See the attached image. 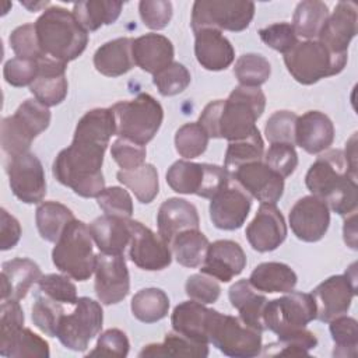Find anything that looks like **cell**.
Returning <instances> with one entry per match:
<instances>
[{
  "label": "cell",
  "instance_id": "1",
  "mask_svg": "<svg viewBox=\"0 0 358 358\" xmlns=\"http://www.w3.org/2000/svg\"><path fill=\"white\" fill-rule=\"evenodd\" d=\"M115 136L113 113L109 108L88 110L77 123L71 144L62 150L52 166L55 179L81 197H98L105 189L103 154Z\"/></svg>",
  "mask_w": 358,
  "mask_h": 358
},
{
  "label": "cell",
  "instance_id": "2",
  "mask_svg": "<svg viewBox=\"0 0 358 358\" xmlns=\"http://www.w3.org/2000/svg\"><path fill=\"white\" fill-rule=\"evenodd\" d=\"M266 106V96L259 87L238 85L227 99H217L206 105L199 124L208 137L225 138L229 143L243 140L256 130V120Z\"/></svg>",
  "mask_w": 358,
  "mask_h": 358
},
{
  "label": "cell",
  "instance_id": "3",
  "mask_svg": "<svg viewBox=\"0 0 358 358\" xmlns=\"http://www.w3.org/2000/svg\"><path fill=\"white\" fill-rule=\"evenodd\" d=\"M305 185L338 215L347 217L357 213V171L350 166L343 150L336 148L320 154L306 172Z\"/></svg>",
  "mask_w": 358,
  "mask_h": 358
},
{
  "label": "cell",
  "instance_id": "4",
  "mask_svg": "<svg viewBox=\"0 0 358 358\" xmlns=\"http://www.w3.org/2000/svg\"><path fill=\"white\" fill-rule=\"evenodd\" d=\"M35 29L42 52L66 64L77 59L88 43V32L73 11L59 6L45 10L35 21Z\"/></svg>",
  "mask_w": 358,
  "mask_h": 358
},
{
  "label": "cell",
  "instance_id": "5",
  "mask_svg": "<svg viewBox=\"0 0 358 358\" xmlns=\"http://www.w3.org/2000/svg\"><path fill=\"white\" fill-rule=\"evenodd\" d=\"M109 109L113 113L115 136L144 147L154 138L164 120L161 103L145 92L130 101H119Z\"/></svg>",
  "mask_w": 358,
  "mask_h": 358
},
{
  "label": "cell",
  "instance_id": "6",
  "mask_svg": "<svg viewBox=\"0 0 358 358\" xmlns=\"http://www.w3.org/2000/svg\"><path fill=\"white\" fill-rule=\"evenodd\" d=\"M53 264L59 271L77 281L88 280L94 270L96 255L92 248V236L88 225L73 220L55 242L52 250Z\"/></svg>",
  "mask_w": 358,
  "mask_h": 358
},
{
  "label": "cell",
  "instance_id": "7",
  "mask_svg": "<svg viewBox=\"0 0 358 358\" xmlns=\"http://www.w3.org/2000/svg\"><path fill=\"white\" fill-rule=\"evenodd\" d=\"M50 110L38 99H25L14 112L1 120V148L7 158L29 151L35 137L50 123Z\"/></svg>",
  "mask_w": 358,
  "mask_h": 358
},
{
  "label": "cell",
  "instance_id": "8",
  "mask_svg": "<svg viewBox=\"0 0 358 358\" xmlns=\"http://www.w3.org/2000/svg\"><path fill=\"white\" fill-rule=\"evenodd\" d=\"M347 57L348 55L333 53L322 42L313 39L298 42L284 55V63L298 83L310 85L324 77L341 73L347 64Z\"/></svg>",
  "mask_w": 358,
  "mask_h": 358
},
{
  "label": "cell",
  "instance_id": "9",
  "mask_svg": "<svg viewBox=\"0 0 358 358\" xmlns=\"http://www.w3.org/2000/svg\"><path fill=\"white\" fill-rule=\"evenodd\" d=\"M231 180V173L213 164H197L186 159L173 162L166 172V183L180 194H197L204 199L214 197Z\"/></svg>",
  "mask_w": 358,
  "mask_h": 358
},
{
  "label": "cell",
  "instance_id": "10",
  "mask_svg": "<svg viewBox=\"0 0 358 358\" xmlns=\"http://www.w3.org/2000/svg\"><path fill=\"white\" fill-rule=\"evenodd\" d=\"M255 15V3L242 0H197L192 7L193 32L211 28L239 32L249 27Z\"/></svg>",
  "mask_w": 358,
  "mask_h": 358
},
{
  "label": "cell",
  "instance_id": "11",
  "mask_svg": "<svg viewBox=\"0 0 358 358\" xmlns=\"http://www.w3.org/2000/svg\"><path fill=\"white\" fill-rule=\"evenodd\" d=\"M208 343L224 355L252 358L262 354V331L245 324L239 317L214 312L208 330Z\"/></svg>",
  "mask_w": 358,
  "mask_h": 358
},
{
  "label": "cell",
  "instance_id": "12",
  "mask_svg": "<svg viewBox=\"0 0 358 358\" xmlns=\"http://www.w3.org/2000/svg\"><path fill=\"white\" fill-rule=\"evenodd\" d=\"M316 302L312 294L285 292L284 296L267 301L263 310V322L266 329L277 336H282L306 327L316 319Z\"/></svg>",
  "mask_w": 358,
  "mask_h": 358
},
{
  "label": "cell",
  "instance_id": "13",
  "mask_svg": "<svg viewBox=\"0 0 358 358\" xmlns=\"http://www.w3.org/2000/svg\"><path fill=\"white\" fill-rule=\"evenodd\" d=\"M102 323V306L91 298L81 296L77 299L74 310L70 315H63L56 337L66 348L84 351L90 341L101 331Z\"/></svg>",
  "mask_w": 358,
  "mask_h": 358
},
{
  "label": "cell",
  "instance_id": "14",
  "mask_svg": "<svg viewBox=\"0 0 358 358\" xmlns=\"http://www.w3.org/2000/svg\"><path fill=\"white\" fill-rule=\"evenodd\" d=\"M355 263L351 264L345 274L331 275L320 282L312 296L316 302V319L329 323L331 319L345 315L351 306L357 292V270Z\"/></svg>",
  "mask_w": 358,
  "mask_h": 358
},
{
  "label": "cell",
  "instance_id": "15",
  "mask_svg": "<svg viewBox=\"0 0 358 358\" xmlns=\"http://www.w3.org/2000/svg\"><path fill=\"white\" fill-rule=\"evenodd\" d=\"M8 183L14 196L25 204L41 203L46 194V179L42 162L32 152L8 158L6 164Z\"/></svg>",
  "mask_w": 358,
  "mask_h": 358
},
{
  "label": "cell",
  "instance_id": "16",
  "mask_svg": "<svg viewBox=\"0 0 358 358\" xmlns=\"http://www.w3.org/2000/svg\"><path fill=\"white\" fill-rule=\"evenodd\" d=\"M130 260L141 270L159 271L166 268L172 262V252L169 245L161 235L152 232L140 221L130 220Z\"/></svg>",
  "mask_w": 358,
  "mask_h": 358
},
{
  "label": "cell",
  "instance_id": "17",
  "mask_svg": "<svg viewBox=\"0 0 358 358\" xmlns=\"http://www.w3.org/2000/svg\"><path fill=\"white\" fill-rule=\"evenodd\" d=\"M95 294L103 305L123 301L130 291V277L123 255H96Z\"/></svg>",
  "mask_w": 358,
  "mask_h": 358
},
{
  "label": "cell",
  "instance_id": "18",
  "mask_svg": "<svg viewBox=\"0 0 358 358\" xmlns=\"http://www.w3.org/2000/svg\"><path fill=\"white\" fill-rule=\"evenodd\" d=\"M210 200V218L214 227L224 231L241 228L252 207V197L232 178Z\"/></svg>",
  "mask_w": 358,
  "mask_h": 358
},
{
  "label": "cell",
  "instance_id": "19",
  "mask_svg": "<svg viewBox=\"0 0 358 358\" xmlns=\"http://www.w3.org/2000/svg\"><path fill=\"white\" fill-rule=\"evenodd\" d=\"M231 178L260 203L275 204L284 193V179L271 171L263 159L238 166L231 172Z\"/></svg>",
  "mask_w": 358,
  "mask_h": 358
},
{
  "label": "cell",
  "instance_id": "20",
  "mask_svg": "<svg viewBox=\"0 0 358 358\" xmlns=\"http://www.w3.org/2000/svg\"><path fill=\"white\" fill-rule=\"evenodd\" d=\"M289 227L294 235L303 242L320 241L329 229L330 208L317 196L299 199L289 211Z\"/></svg>",
  "mask_w": 358,
  "mask_h": 358
},
{
  "label": "cell",
  "instance_id": "21",
  "mask_svg": "<svg viewBox=\"0 0 358 358\" xmlns=\"http://www.w3.org/2000/svg\"><path fill=\"white\" fill-rule=\"evenodd\" d=\"M245 234L255 250H275L287 236L285 220L275 204L262 203L255 218L246 227Z\"/></svg>",
  "mask_w": 358,
  "mask_h": 358
},
{
  "label": "cell",
  "instance_id": "22",
  "mask_svg": "<svg viewBox=\"0 0 358 358\" xmlns=\"http://www.w3.org/2000/svg\"><path fill=\"white\" fill-rule=\"evenodd\" d=\"M357 4L352 1H338L320 29L317 41L333 53L347 55L348 45L357 35Z\"/></svg>",
  "mask_w": 358,
  "mask_h": 358
},
{
  "label": "cell",
  "instance_id": "23",
  "mask_svg": "<svg viewBox=\"0 0 358 358\" xmlns=\"http://www.w3.org/2000/svg\"><path fill=\"white\" fill-rule=\"evenodd\" d=\"M245 267L246 255L242 246L235 241L220 239L208 245L200 270L221 282H228Z\"/></svg>",
  "mask_w": 358,
  "mask_h": 358
},
{
  "label": "cell",
  "instance_id": "24",
  "mask_svg": "<svg viewBox=\"0 0 358 358\" xmlns=\"http://www.w3.org/2000/svg\"><path fill=\"white\" fill-rule=\"evenodd\" d=\"M38 63L39 71L35 81L29 85V91L45 106H56L67 96V64L48 56L38 60Z\"/></svg>",
  "mask_w": 358,
  "mask_h": 358
},
{
  "label": "cell",
  "instance_id": "25",
  "mask_svg": "<svg viewBox=\"0 0 358 358\" xmlns=\"http://www.w3.org/2000/svg\"><path fill=\"white\" fill-rule=\"evenodd\" d=\"M334 140V126L327 115L319 110H309L298 116L295 124V145L308 154L326 151Z\"/></svg>",
  "mask_w": 358,
  "mask_h": 358
},
{
  "label": "cell",
  "instance_id": "26",
  "mask_svg": "<svg viewBox=\"0 0 358 358\" xmlns=\"http://www.w3.org/2000/svg\"><path fill=\"white\" fill-rule=\"evenodd\" d=\"M194 55L201 67L220 71L232 64L235 49L221 31L206 28L194 32Z\"/></svg>",
  "mask_w": 358,
  "mask_h": 358
},
{
  "label": "cell",
  "instance_id": "27",
  "mask_svg": "<svg viewBox=\"0 0 358 358\" xmlns=\"http://www.w3.org/2000/svg\"><path fill=\"white\" fill-rule=\"evenodd\" d=\"M42 271L39 266L27 257H15L1 266V301H21L31 288L39 282Z\"/></svg>",
  "mask_w": 358,
  "mask_h": 358
},
{
  "label": "cell",
  "instance_id": "28",
  "mask_svg": "<svg viewBox=\"0 0 358 358\" xmlns=\"http://www.w3.org/2000/svg\"><path fill=\"white\" fill-rule=\"evenodd\" d=\"M158 234L169 245L171 241L186 229H199L197 208L187 200L171 197L165 200L157 214Z\"/></svg>",
  "mask_w": 358,
  "mask_h": 358
},
{
  "label": "cell",
  "instance_id": "29",
  "mask_svg": "<svg viewBox=\"0 0 358 358\" xmlns=\"http://www.w3.org/2000/svg\"><path fill=\"white\" fill-rule=\"evenodd\" d=\"M214 312V309L206 308L204 303L193 299L185 301L176 305L172 312V329L193 341L208 344V330Z\"/></svg>",
  "mask_w": 358,
  "mask_h": 358
},
{
  "label": "cell",
  "instance_id": "30",
  "mask_svg": "<svg viewBox=\"0 0 358 358\" xmlns=\"http://www.w3.org/2000/svg\"><path fill=\"white\" fill-rule=\"evenodd\" d=\"M88 229L99 252L105 255H122L131 239L130 218L103 214L95 218Z\"/></svg>",
  "mask_w": 358,
  "mask_h": 358
},
{
  "label": "cell",
  "instance_id": "31",
  "mask_svg": "<svg viewBox=\"0 0 358 358\" xmlns=\"http://www.w3.org/2000/svg\"><path fill=\"white\" fill-rule=\"evenodd\" d=\"M133 59L141 70L157 74L173 62V45L159 34L141 35L133 41Z\"/></svg>",
  "mask_w": 358,
  "mask_h": 358
},
{
  "label": "cell",
  "instance_id": "32",
  "mask_svg": "<svg viewBox=\"0 0 358 358\" xmlns=\"http://www.w3.org/2000/svg\"><path fill=\"white\" fill-rule=\"evenodd\" d=\"M228 296L231 305L239 312V319L245 324L257 331L267 330L263 322V310L267 303V298L263 294H259L249 280H239L232 284Z\"/></svg>",
  "mask_w": 358,
  "mask_h": 358
},
{
  "label": "cell",
  "instance_id": "33",
  "mask_svg": "<svg viewBox=\"0 0 358 358\" xmlns=\"http://www.w3.org/2000/svg\"><path fill=\"white\" fill-rule=\"evenodd\" d=\"M131 38H117L103 43L94 55V66L106 77H119L134 67Z\"/></svg>",
  "mask_w": 358,
  "mask_h": 358
},
{
  "label": "cell",
  "instance_id": "34",
  "mask_svg": "<svg viewBox=\"0 0 358 358\" xmlns=\"http://www.w3.org/2000/svg\"><path fill=\"white\" fill-rule=\"evenodd\" d=\"M295 271L285 263L266 262L255 267L250 273L249 282L262 292H289L296 285Z\"/></svg>",
  "mask_w": 358,
  "mask_h": 358
},
{
  "label": "cell",
  "instance_id": "35",
  "mask_svg": "<svg viewBox=\"0 0 358 358\" xmlns=\"http://www.w3.org/2000/svg\"><path fill=\"white\" fill-rule=\"evenodd\" d=\"M0 354L3 357H34L48 358L50 355L49 344L28 327H20L14 331L0 333Z\"/></svg>",
  "mask_w": 358,
  "mask_h": 358
},
{
  "label": "cell",
  "instance_id": "36",
  "mask_svg": "<svg viewBox=\"0 0 358 358\" xmlns=\"http://www.w3.org/2000/svg\"><path fill=\"white\" fill-rule=\"evenodd\" d=\"M122 7V1L87 0L74 3L73 14L87 32H92L102 25L113 24L119 18Z\"/></svg>",
  "mask_w": 358,
  "mask_h": 358
},
{
  "label": "cell",
  "instance_id": "37",
  "mask_svg": "<svg viewBox=\"0 0 358 358\" xmlns=\"http://www.w3.org/2000/svg\"><path fill=\"white\" fill-rule=\"evenodd\" d=\"M208 355V344L193 341L176 331L165 334L162 343L145 345L138 357H193L206 358Z\"/></svg>",
  "mask_w": 358,
  "mask_h": 358
},
{
  "label": "cell",
  "instance_id": "38",
  "mask_svg": "<svg viewBox=\"0 0 358 358\" xmlns=\"http://www.w3.org/2000/svg\"><path fill=\"white\" fill-rule=\"evenodd\" d=\"M208 245L210 242L203 232L199 229H186L171 241L169 248L180 266L194 268L201 266Z\"/></svg>",
  "mask_w": 358,
  "mask_h": 358
},
{
  "label": "cell",
  "instance_id": "39",
  "mask_svg": "<svg viewBox=\"0 0 358 358\" xmlns=\"http://www.w3.org/2000/svg\"><path fill=\"white\" fill-rule=\"evenodd\" d=\"M73 220V211L57 201H42L35 213L38 232L48 242H56Z\"/></svg>",
  "mask_w": 358,
  "mask_h": 358
},
{
  "label": "cell",
  "instance_id": "40",
  "mask_svg": "<svg viewBox=\"0 0 358 358\" xmlns=\"http://www.w3.org/2000/svg\"><path fill=\"white\" fill-rule=\"evenodd\" d=\"M329 17V7L319 0H303L298 3L294 17L292 28L296 36H302L308 41H313L319 36Z\"/></svg>",
  "mask_w": 358,
  "mask_h": 358
},
{
  "label": "cell",
  "instance_id": "41",
  "mask_svg": "<svg viewBox=\"0 0 358 358\" xmlns=\"http://www.w3.org/2000/svg\"><path fill=\"white\" fill-rule=\"evenodd\" d=\"M116 178L122 185L129 187L143 204L151 203L159 192L158 172L152 164H143L131 171L120 169L116 173Z\"/></svg>",
  "mask_w": 358,
  "mask_h": 358
},
{
  "label": "cell",
  "instance_id": "42",
  "mask_svg": "<svg viewBox=\"0 0 358 358\" xmlns=\"http://www.w3.org/2000/svg\"><path fill=\"white\" fill-rule=\"evenodd\" d=\"M131 313L143 323H155L169 310V298L159 288H143L131 298Z\"/></svg>",
  "mask_w": 358,
  "mask_h": 358
},
{
  "label": "cell",
  "instance_id": "43",
  "mask_svg": "<svg viewBox=\"0 0 358 358\" xmlns=\"http://www.w3.org/2000/svg\"><path fill=\"white\" fill-rule=\"evenodd\" d=\"M264 155V143L260 136V131L256 130L252 136L231 141L228 144L225 159H224V168L231 173L238 166L253 162V161H262Z\"/></svg>",
  "mask_w": 358,
  "mask_h": 358
},
{
  "label": "cell",
  "instance_id": "44",
  "mask_svg": "<svg viewBox=\"0 0 358 358\" xmlns=\"http://www.w3.org/2000/svg\"><path fill=\"white\" fill-rule=\"evenodd\" d=\"M317 345L316 336L306 327L278 336L275 343L262 348L264 355H308Z\"/></svg>",
  "mask_w": 358,
  "mask_h": 358
},
{
  "label": "cell",
  "instance_id": "45",
  "mask_svg": "<svg viewBox=\"0 0 358 358\" xmlns=\"http://www.w3.org/2000/svg\"><path fill=\"white\" fill-rule=\"evenodd\" d=\"M234 74L239 81V85L260 87L268 80L271 74V66L264 56L246 53L235 62Z\"/></svg>",
  "mask_w": 358,
  "mask_h": 358
},
{
  "label": "cell",
  "instance_id": "46",
  "mask_svg": "<svg viewBox=\"0 0 358 358\" xmlns=\"http://www.w3.org/2000/svg\"><path fill=\"white\" fill-rule=\"evenodd\" d=\"M330 334L334 341V357H355L358 347V326L354 317L341 315L330 322Z\"/></svg>",
  "mask_w": 358,
  "mask_h": 358
},
{
  "label": "cell",
  "instance_id": "47",
  "mask_svg": "<svg viewBox=\"0 0 358 358\" xmlns=\"http://www.w3.org/2000/svg\"><path fill=\"white\" fill-rule=\"evenodd\" d=\"M63 315L64 308L60 302L36 292V299L32 306V322L42 333L49 337H56Z\"/></svg>",
  "mask_w": 358,
  "mask_h": 358
},
{
  "label": "cell",
  "instance_id": "48",
  "mask_svg": "<svg viewBox=\"0 0 358 358\" xmlns=\"http://www.w3.org/2000/svg\"><path fill=\"white\" fill-rule=\"evenodd\" d=\"M207 131L196 123H185L176 130L175 134V148L178 154L186 159L196 158L201 155L208 145Z\"/></svg>",
  "mask_w": 358,
  "mask_h": 358
},
{
  "label": "cell",
  "instance_id": "49",
  "mask_svg": "<svg viewBox=\"0 0 358 358\" xmlns=\"http://www.w3.org/2000/svg\"><path fill=\"white\" fill-rule=\"evenodd\" d=\"M189 70L179 62H172L168 67L154 74L152 83L162 96H173L183 92L190 84Z\"/></svg>",
  "mask_w": 358,
  "mask_h": 358
},
{
  "label": "cell",
  "instance_id": "50",
  "mask_svg": "<svg viewBox=\"0 0 358 358\" xmlns=\"http://www.w3.org/2000/svg\"><path fill=\"white\" fill-rule=\"evenodd\" d=\"M8 41L17 57L31 59V60H41L46 57V55L41 49L35 24H24L17 27L10 34Z\"/></svg>",
  "mask_w": 358,
  "mask_h": 358
},
{
  "label": "cell",
  "instance_id": "51",
  "mask_svg": "<svg viewBox=\"0 0 358 358\" xmlns=\"http://www.w3.org/2000/svg\"><path fill=\"white\" fill-rule=\"evenodd\" d=\"M298 116L291 110H277L266 122L264 134L270 144L295 145V124Z\"/></svg>",
  "mask_w": 358,
  "mask_h": 358
},
{
  "label": "cell",
  "instance_id": "52",
  "mask_svg": "<svg viewBox=\"0 0 358 358\" xmlns=\"http://www.w3.org/2000/svg\"><path fill=\"white\" fill-rule=\"evenodd\" d=\"M38 292L67 305H76L77 288L71 282L69 275L62 274H45L38 282Z\"/></svg>",
  "mask_w": 358,
  "mask_h": 358
},
{
  "label": "cell",
  "instance_id": "53",
  "mask_svg": "<svg viewBox=\"0 0 358 358\" xmlns=\"http://www.w3.org/2000/svg\"><path fill=\"white\" fill-rule=\"evenodd\" d=\"M263 162L282 179L288 178L298 165V154L291 144H271L263 155Z\"/></svg>",
  "mask_w": 358,
  "mask_h": 358
},
{
  "label": "cell",
  "instance_id": "54",
  "mask_svg": "<svg viewBox=\"0 0 358 358\" xmlns=\"http://www.w3.org/2000/svg\"><path fill=\"white\" fill-rule=\"evenodd\" d=\"M99 208L106 215L130 218L133 214V201L127 190L119 186L103 189L96 197Z\"/></svg>",
  "mask_w": 358,
  "mask_h": 358
},
{
  "label": "cell",
  "instance_id": "55",
  "mask_svg": "<svg viewBox=\"0 0 358 358\" xmlns=\"http://www.w3.org/2000/svg\"><path fill=\"white\" fill-rule=\"evenodd\" d=\"M260 39L271 49L285 55L296 43L298 36L289 22H275L259 31Z\"/></svg>",
  "mask_w": 358,
  "mask_h": 358
},
{
  "label": "cell",
  "instance_id": "56",
  "mask_svg": "<svg viewBox=\"0 0 358 358\" xmlns=\"http://www.w3.org/2000/svg\"><path fill=\"white\" fill-rule=\"evenodd\" d=\"M185 291L190 299L207 305V303H214L220 298L221 287L214 280V277L200 273V274H192L190 277H187L185 284Z\"/></svg>",
  "mask_w": 358,
  "mask_h": 358
},
{
  "label": "cell",
  "instance_id": "57",
  "mask_svg": "<svg viewBox=\"0 0 358 358\" xmlns=\"http://www.w3.org/2000/svg\"><path fill=\"white\" fill-rule=\"evenodd\" d=\"M39 71L38 60L13 57L6 62L3 69V76L6 81L13 87L31 85Z\"/></svg>",
  "mask_w": 358,
  "mask_h": 358
},
{
  "label": "cell",
  "instance_id": "58",
  "mask_svg": "<svg viewBox=\"0 0 358 358\" xmlns=\"http://www.w3.org/2000/svg\"><path fill=\"white\" fill-rule=\"evenodd\" d=\"M113 161L122 168V171H131L145 164V147L129 141L126 138H117L110 148Z\"/></svg>",
  "mask_w": 358,
  "mask_h": 358
},
{
  "label": "cell",
  "instance_id": "59",
  "mask_svg": "<svg viewBox=\"0 0 358 358\" xmlns=\"http://www.w3.org/2000/svg\"><path fill=\"white\" fill-rule=\"evenodd\" d=\"M140 17L150 29H164L172 18V3L166 0H141L138 3Z\"/></svg>",
  "mask_w": 358,
  "mask_h": 358
},
{
  "label": "cell",
  "instance_id": "60",
  "mask_svg": "<svg viewBox=\"0 0 358 358\" xmlns=\"http://www.w3.org/2000/svg\"><path fill=\"white\" fill-rule=\"evenodd\" d=\"M129 348H130L129 338L122 330L108 329L98 337L96 345L92 351H90L88 357L108 355V357L123 358L129 354Z\"/></svg>",
  "mask_w": 358,
  "mask_h": 358
},
{
  "label": "cell",
  "instance_id": "61",
  "mask_svg": "<svg viewBox=\"0 0 358 358\" xmlns=\"http://www.w3.org/2000/svg\"><path fill=\"white\" fill-rule=\"evenodd\" d=\"M24 326V312L20 302L15 299L1 301L0 312V333L14 331Z\"/></svg>",
  "mask_w": 358,
  "mask_h": 358
},
{
  "label": "cell",
  "instance_id": "62",
  "mask_svg": "<svg viewBox=\"0 0 358 358\" xmlns=\"http://www.w3.org/2000/svg\"><path fill=\"white\" fill-rule=\"evenodd\" d=\"M0 249L8 250L14 248L21 238V225L15 217H13L6 208H1L0 220Z\"/></svg>",
  "mask_w": 358,
  "mask_h": 358
},
{
  "label": "cell",
  "instance_id": "63",
  "mask_svg": "<svg viewBox=\"0 0 358 358\" xmlns=\"http://www.w3.org/2000/svg\"><path fill=\"white\" fill-rule=\"evenodd\" d=\"M343 235H344V242L347 243V246L357 250V213L345 217L344 227H343Z\"/></svg>",
  "mask_w": 358,
  "mask_h": 358
}]
</instances>
